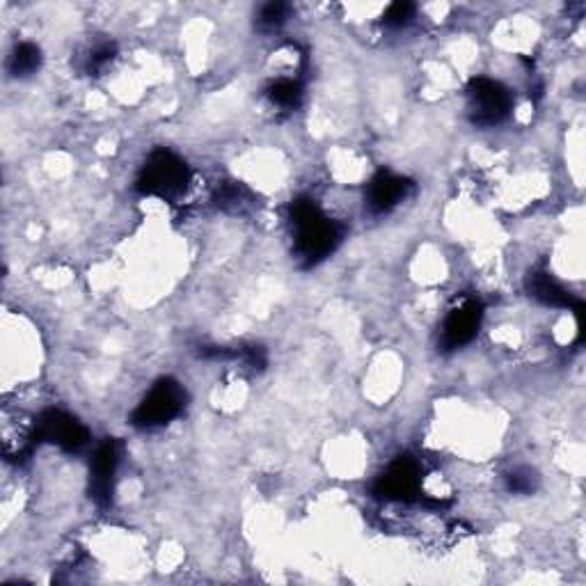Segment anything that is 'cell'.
Segmentation results:
<instances>
[{
    "instance_id": "obj_2",
    "label": "cell",
    "mask_w": 586,
    "mask_h": 586,
    "mask_svg": "<svg viewBox=\"0 0 586 586\" xmlns=\"http://www.w3.org/2000/svg\"><path fill=\"white\" fill-rule=\"evenodd\" d=\"M188 184V170L177 156L170 152H156L149 156L145 168L140 172L138 188L147 195L174 197Z\"/></svg>"
},
{
    "instance_id": "obj_12",
    "label": "cell",
    "mask_w": 586,
    "mask_h": 586,
    "mask_svg": "<svg viewBox=\"0 0 586 586\" xmlns=\"http://www.w3.org/2000/svg\"><path fill=\"white\" fill-rule=\"evenodd\" d=\"M268 97H271L273 104L282 106V108H296L300 104L303 92H300V85L296 81L282 78V81H277L271 90H268Z\"/></svg>"
},
{
    "instance_id": "obj_3",
    "label": "cell",
    "mask_w": 586,
    "mask_h": 586,
    "mask_svg": "<svg viewBox=\"0 0 586 586\" xmlns=\"http://www.w3.org/2000/svg\"><path fill=\"white\" fill-rule=\"evenodd\" d=\"M186 394L181 390L179 383L174 380H161L154 385V390L147 394L145 401L140 403L136 413H133V424L142 426V429H154V426L168 424L170 419L177 417L184 410Z\"/></svg>"
},
{
    "instance_id": "obj_4",
    "label": "cell",
    "mask_w": 586,
    "mask_h": 586,
    "mask_svg": "<svg viewBox=\"0 0 586 586\" xmlns=\"http://www.w3.org/2000/svg\"><path fill=\"white\" fill-rule=\"evenodd\" d=\"M467 97H470L472 120L483 126L497 124L511 108L509 92L500 83L488 81V78L472 81L467 87Z\"/></svg>"
},
{
    "instance_id": "obj_11",
    "label": "cell",
    "mask_w": 586,
    "mask_h": 586,
    "mask_svg": "<svg viewBox=\"0 0 586 586\" xmlns=\"http://www.w3.org/2000/svg\"><path fill=\"white\" fill-rule=\"evenodd\" d=\"M39 62H42V53L35 44H19L10 55L7 69L12 76H30L39 69Z\"/></svg>"
},
{
    "instance_id": "obj_16",
    "label": "cell",
    "mask_w": 586,
    "mask_h": 586,
    "mask_svg": "<svg viewBox=\"0 0 586 586\" xmlns=\"http://www.w3.org/2000/svg\"><path fill=\"white\" fill-rule=\"evenodd\" d=\"M509 488L513 493H529L534 488V474L529 470H516L509 477Z\"/></svg>"
},
{
    "instance_id": "obj_13",
    "label": "cell",
    "mask_w": 586,
    "mask_h": 586,
    "mask_svg": "<svg viewBox=\"0 0 586 586\" xmlns=\"http://www.w3.org/2000/svg\"><path fill=\"white\" fill-rule=\"evenodd\" d=\"M289 17V7L284 3H268L259 10L257 23L261 30H277Z\"/></svg>"
},
{
    "instance_id": "obj_5",
    "label": "cell",
    "mask_w": 586,
    "mask_h": 586,
    "mask_svg": "<svg viewBox=\"0 0 586 586\" xmlns=\"http://www.w3.org/2000/svg\"><path fill=\"white\" fill-rule=\"evenodd\" d=\"M378 495L390 502H406L419 490V467L410 458H399L387 467V472L378 479Z\"/></svg>"
},
{
    "instance_id": "obj_6",
    "label": "cell",
    "mask_w": 586,
    "mask_h": 586,
    "mask_svg": "<svg viewBox=\"0 0 586 586\" xmlns=\"http://www.w3.org/2000/svg\"><path fill=\"white\" fill-rule=\"evenodd\" d=\"M37 435L67 451H78L87 442L85 426L60 410H51L42 417V422L37 424Z\"/></svg>"
},
{
    "instance_id": "obj_1",
    "label": "cell",
    "mask_w": 586,
    "mask_h": 586,
    "mask_svg": "<svg viewBox=\"0 0 586 586\" xmlns=\"http://www.w3.org/2000/svg\"><path fill=\"white\" fill-rule=\"evenodd\" d=\"M293 234L300 257L307 261H319L328 257L339 241L337 227L323 216L312 200H298L291 207Z\"/></svg>"
},
{
    "instance_id": "obj_8",
    "label": "cell",
    "mask_w": 586,
    "mask_h": 586,
    "mask_svg": "<svg viewBox=\"0 0 586 586\" xmlns=\"http://www.w3.org/2000/svg\"><path fill=\"white\" fill-rule=\"evenodd\" d=\"M410 184L406 179L397 177L392 172H380L371 179L367 190V204L374 213H385L397 207V204L406 197Z\"/></svg>"
},
{
    "instance_id": "obj_7",
    "label": "cell",
    "mask_w": 586,
    "mask_h": 586,
    "mask_svg": "<svg viewBox=\"0 0 586 586\" xmlns=\"http://www.w3.org/2000/svg\"><path fill=\"white\" fill-rule=\"evenodd\" d=\"M481 323V307L477 300H465L449 312L445 326H442V346L458 348L472 342Z\"/></svg>"
},
{
    "instance_id": "obj_9",
    "label": "cell",
    "mask_w": 586,
    "mask_h": 586,
    "mask_svg": "<svg viewBox=\"0 0 586 586\" xmlns=\"http://www.w3.org/2000/svg\"><path fill=\"white\" fill-rule=\"evenodd\" d=\"M117 470V445L113 440L104 442L92 458V495L97 502H108L113 493V477Z\"/></svg>"
},
{
    "instance_id": "obj_15",
    "label": "cell",
    "mask_w": 586,
    "mask_h": 586,
    "mask_svg": "<svg viewBox=\"0 0 586 586\" xmlns=\"http://www.w3.org/2000/svg\"><path fill=\"white\" fill-rule=\"evenodd\" d=\"M115 58V49L110 44H104V46H97L90 53V60H87V67H90V71H99L101 67H106L110 60Z\"/></svg>"
},
{
    "instance_id": "obj_10",
    "label": "cell",
    "mask_w": 586,
    "mask_h": 586,
    "mask_svg": "<svg viewBox=\"0 0 586 586\" xmlns=\"http://www.w3.org/2000/svg\"><path fill=\"white\" fill-rule=\"evenodd\" d=\"M529 291H532V296L541 300V303H545V305H564L566 307L570 303L568 293L561 289L550 275H545V273L532 275V280H529Z\"/></svg>"
},
{
    "instance_id": "obj_14",
    "label": "cell",
    "mask_w": 586,
    "mask_h": 586,
    "mask_svg": "<svg viewBox=\"0 0 586 586\" xmlns=\"http://www.w3.org/2000/svg\"><path fill=\"white\" fill-rule=\"evenodd\" d=\"M413 14H415V5L394 3V5L387 7V12H385L383 19H385L387 26L401 28V26H406V23H410V19H413Z\"/></svg>"
}]
</instances>
